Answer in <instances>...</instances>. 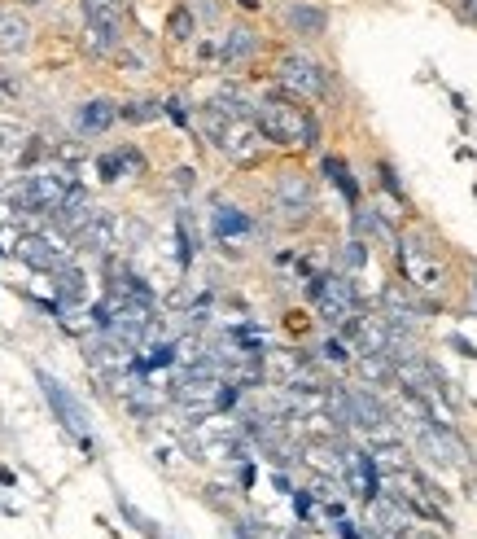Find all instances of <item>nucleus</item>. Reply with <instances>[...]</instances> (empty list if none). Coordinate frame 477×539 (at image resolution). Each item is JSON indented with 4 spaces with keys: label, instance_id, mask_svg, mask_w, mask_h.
Masks as SVG:
<instances>
[{
    "label": "nucleus",
    "instance_id": "nucleus-18",
    "mask_svg": "<svg viewBox=\"0 0 477 539\" xmlns=\"http://www.w3.org/2000/svg\"><path fill=\"white\" fill-rule=\"evenodd\" d=\"M79 246H84V250H97V255H106V250L114 246V220H110V215H92V220L84 224V228H79Z\"/></svg>",
    "mask_w": 477,
    "mask_h": 539
},
{
    "label": "nucleus",
    "instance_id": "nucleus-12",
    "mask_svg": "<svg viewBox=\"0 0 477 539\" xmlns=\"http://www.w3.org/2000/svg\"><path fill=\"white\" fill-rule=\"evenodd\" d=\"M18 259L36 272H62L66 268V250L53 246V237H22L18 242Z\"/></svg>",
    "mask_w": 477,
    "mask_h": 539
},
{
    "label": "nucleus",
    "instance_id": "nucleus-36",
    "mask_svg": "<svg viewBox=\"0 0 477 539\" xmlns=\"http://www.w3.org/2000/svg\"><path fill=\"white\" fill-rule=\"evenodd\" d=\"M176 185H180V189H189V185H193V171H189V167H180V171H176Z\"/></svg>",
    "mask_w": 477,
    "mask_h": 539
},
{
    "label": "nucleus",
    "instance_id": "nucleus-15",
    "mask_svg": "<svg viewBox=\"0 0 477 539\" xmlns=\"http://www.w3.org/2000/svg\"><path fill=\"white\" fill-rule=\"evenodd\" d=\"M92 215H97V206H92V198L79 185H71L66 189V198H62V206H57L53 211V220L66 228V233H79V228H84Z\"/></svg>",
    "mask_w": 477,
    "mask_h": 539
},
{
    "label": "nucleus",
    "instance_id": "nucleus-23",
    "mask_svg": "<svg viewBox=\"0 0 477 539\" xmlns=\"http://www.w3.org/2000/svg\"><path fill=\"white\" fill-rule=\"evenodd\" d=\"M386 312H390V325H416V303L399 290V285L386 290Z\"/></svg>",
    "mask_w": 477,
    "mask_h": 539
},
{
    "label": "nucleus",
    "instance_id": "nucleus-13",
    "mask_svg": "<svg viewBox=\"0 0 477 539\" xmlns=\"http://www.w3.org/2000/svg\"><path fill=\"white\" fill-rule=\"evenodd\" d=\"M285 27L294 31V36H307V40H316L329 31V14H324L320 5H307V0H289L285 5Z\"/></svg>",
    "mask_w": 477,
    "mask_h": 539
},
{
    "label": "nucleus",
    "instance_id": "nucleus-31",
    "mask_svg": "<svg viewBox=\"0 0 477 539\" xmlns=\"http://www.w3.org/2000/svg\"><path fill=\"white\" fill-rule=\"evenodd\" d=\"M97 171H101V180H119L123 176V154H106L97 163Z\"/></svg>",
    "mask_w": 477,
    "mask_h": 539
},
{
    "label": "nucleus",
    "instance_id": "nucleus-16",
    "mask_svg": "<svg viewBox=\"0 0 477 539\" xmlns=\"http://www.w3.org/2000/svg\"><path fill=\"white\" fill-rule=\"evenodd\" d=\"M119 119V106L106 97H97V101H84V106L75 110V128L84 132V136H101V132H110V123Z\"/></svg>",
    "mask_w": 477,
    "mask_h": 539
},
{
    "label": "nucleus",
    "instance_id": "nucleus-29",
    "mask_svg": "<svg viewBox=\"0 0 477 539\" xmlns=\"http://www.w3.org/2000/svg\"><path fill=\"white\" fill-rule=\"evenodd\" d=\"M119 114H123V119H132V123H154L162 114V106H158V101H127Z\"/></svg>",
    "mask_w": 477,
    "mask_h": 539
},
{
    "label": "nucleus",
    "instance_id": "nucleus-38",
    "mask_svg": "<svg viewBox=\"0 0 477 539\" xmlns=\"http://www.w3.org/2000/svg\"><path fill=\"white\" fill-rule=\"evenodd\" d=\"M237 5H241V9H259V0H237Z\"/></svg>",
    "mask_w": 477,
    "mask_h": 539
},
{
    "label": "nucleus",
    "instance_id": "nucleus-14",
    "mask_svg": "<svg viewBox=\"0 0 477 539\" xmlns=\"http://www.w3.org/2000/svg\"><path fill=\"white\" fill-rule=\"evenodd\" d=\"M31 49V22L18 9H0V57H18Z\"/></svg>",
    "mask_w": 477,
    "mask_h": 539
},
{
    "label": "nucleus",
    "instance_id": "nucleus-2",
    "mask_svg": "<svg viewBox=\"0 0 477 539\" xmlns=\"http://www.w3.org/2000/svg\"><path fill=\"white\" fill-rule=\"evenodd\" d=\"M66 189H71V176L66 171H36L14 189V206H22L27 215H53L62 206Z\"/></svg>",
    "mask_w": 477,
    "mask_h": 539
},
{
    "label": "nucleus",
    "instance_id": "nucleus-24",
    "mask_svg": "<svg viewBox=\"0 0 477 539\" xmlns=\"http://www.w3.org/2000/svg\"><path fill=\"white\" fill-rule=\"evenodd\" d=\"M307 461L316 465L320 474H329V478H337V474H342V461H337L333 443H311V447H307Z\"/></svg>",
    "mask_w": 477,
    "mask_h": 539
},
{
    "label": "nucleus",
    "instance_id": "nucleus-1",
    "mask_svg": "<svg viewBox=\"0 0 477 539\" xmlns=\"http://www.w3.org/2000/svg\"><path fill=\"white\" fill-rule=\"evenodd\" d=\"M254 128L272 145H316L320 141L316 119L298 101H285V97H263L254 106Z\"/></svg>",
    "mask_w": 477,
    "mask_h": 539
},
{
    "label": "nucleus",
    "instance_id": "nucleus-33",
    "mask_svg": "<svg viewBox=\"0 0 477 539\" xmlns=\"http://www.w3.org/2000/svg\"><path fill=\"white\" fill-rule=\"evenodd\" d=\"M381 180H386V189H390L394 198L403 202V185H399V180H394V167H390V163H381Z\"/></svg>",
    "mask_w": 477,
    "mask_h": 539
},
{
    "label": "nucleus",
    "instance_id": "nucleus-21",
    "mask_svg": "<svg viewBox=\"0 0 477 539\" xmlns=\"http://www.w3.org/2000/svg\"><path fill=\"white\" fill-rule=\"evenodd\" d=\"M372 465H377V474L403 478V474H407V452H403V443H381V452H372Z\"/></svg>",
    "mask_w": 477,
    "mask_h": 539
},
{
    "label": "nucleus",
    "instance_id": "nucleus-41",
    "mask_svg": "<svg viewBox=\"0 0 477 539\" xmlns=\"http://www.w3.org/2000/svg\"><path fill=\"white\" fill-rule=\"evenodd\" d=\"M31 5H44V0H31Z\"/></svg>",
    "mask_w": 477,
    "mask_h": 539
},
{
    "label": "nucleus",
    "instance_id": "nucleus-9",
    "mask_svg": "<svg viewBox=\"0 0 477 539\" xmlns=\"http://www.w3.org/2000/svg\"><path fill=\"white\" fill-rule=\"evenodd\" d=\"M215 145L224 149L232 163H254V158H259V149H263V136H259V128H254L250 119H232Z\"/></svg>",
    "mask_w": 477,
    "mask_h": 539
},
{
    "label": "nucleus",
    "instance_id": "nucleus-30",
    "mask_svg": "<svg viewBox=\"0 0 477 539\" xmlns=\"http://www.w3.org/2000/svg\"><path fill=\"white\" fill-rule=\"evenodd\" d=\"M320 355H324V364H346L351 360V355H346V347H342V338H329L320 347Z\"/></svg>",
    "mask_w": 477,
    "mask_h": 539
},
{
    "label": "nucleus",
    "instance_id": "nucleus-17",
    "mask_svg": "<svg viewBox=\"0 0 477 539\" xmlns=\"http://www.w3.org/2000/svg\"><path fill=\"white\" fill-rule=\"evenodd\" d=\"M254 53H259V36H254L250 27H232L224 44H219V62L224 66H241V62H250Z\"/></svg>",
    "mask_w": 477,
    "mask_h": 539
},
{
    "label": "nucleus",
    "instance_id": "nucleus-27",
    "mask_svg": "<svg viewBox=\"0 0 477 539\" xmlns=\"http://www.w3.org/2000/svg\"><path fill=\"white\" fill-rule=\"evenodd\" d=\"M114 44H119V36H110V31H101V27H88V31H84V49H88L92 57L114 53Z\"/></svg>",
    "mask_w": 477,
    "mask_h": 539
},
{
    "label": "nucleus",
    "instance_id": "nucleus-32",
    "mask_svg": "<svg viewBox=\"0 0 477 539\" xmlns=\"http://www.w3.org/2000/svg\"><path fill=\"white\" fill-rule=\"evenodd\" d=\"M346 263H351V268H364V263H368V246L359 242V237H355V242H346Z\"/></svg>",
    "mask_w": 477,
    "mask_h": 539
},
{
    "label": "nucleus",
    "instance_id": "nucleus-19",
    "mask_svg": "<svg viewBox=\"0 0 477 539\" xmlns=\"http://www.w3.org/2000/svg\"><path fill=\"white\" fill-rule=\"evenodd\" d=\"M84 18H88V27H101V31H110V36H119L123 5L119 0H84Z\"/></svg>",
    "mask_w": 477,
    "mask_h": 539
},
{
    "label": "nucleus",
    "instance_id": "nucleus-3",
    "mask_svg": "<svg viewBox=\"0 0 477 539\" xmlns=\"http://www.w3.org/2000/svg\"><path fill=\"white\" fill-rule=\"evenodd\" d=\"M36 377H40V391H44V399H49V408L57 412V421H62V426L75 434L84 452H92V434H88V412H84V404H79V399L66 391V386L57 382L53 373H36Z\"/></svg>",
    "mask_w": 477,
    "mask_h": 539
},
{
    "label": "nucleus",
    "instance_id": "nucleus-40",
    "mask_svg": "<svg viewBox=\"0 0 477 539\" xmlns=\"http://www.w3.org/2000/svg\"><path fill=\"white\" fill-rule=\"evenodd\" d=\"M473 312H477V281H473Z\"/></svg>",
    "mask_w": 477,
    "mask_h": 539
},
{
    "label": "nucleus",
    "instance_id": "nucleus-5",
    "mask_svg": "<svg viewBox=\"0 0 477 539\" xmlns=\"http://www.w3.org/2000/svg\"><path fill=\"white\" fill-rule=\"evenodd\" d=\"M276 75H281V84L289 88V93H298V97H324L329 93V75H324V66L311 62V57H302V53H285L281 66H276Z\"/></svg>",
    "mask_w": 477,
    "mask_h": 539
},
{
    "label": "nucleus",
    "instance_id": "nucleus-28",
    "mask_svg": "<svg viewBox=\"0 0 477 539\" xmlns=\"http://www.w3.org/2000/svg\"><path fill=\"white\" fill-rule=\"evenodd\" d=\"M167 36L171 40H193V14L189 9H171V18H167Z\"/></svg>",
    "mask_w": 477,
    "mask_h": 539
},
{
    "label": "nucleus",
    "instance_id": "nucleus-25",
    "mask_svg": "<svg viewBox=\"0 0 477 539\" xmlns=\"http://www.w3.org/2000/svg\"><path fill=\"white\" fill-rule=\"evenodd\" d=\"M324 176H329L333 180V185L337 189H342L346 193V198H359V189H355V180H351V171H346V163H342V158H324Z\"/></svg>",
    "mask_w": 477,
    "mask_h": 539
},
{
    "label": "nucleus",
    "instance_id": "nucleus-10",
    "mask_svg": "<svg viewBox=\"0 0 477 539\" xmlns=\"http://www.w3.org/2000/svg\"><path fill=\"white\" fill-rule=\"evenodd\" d=\"M342 469H346V483H351V496L359 500H372L381 496V483H377V465H372V452H359V447H351V452H342Z\"/></svg>",
    "mask_w": 477,
    "mask_h": 539
},
{
    "label": "nucleus",
    "instance_id": "nucleus-35",
    "mask_svg": "<svg viewBox=\"0 0 477 539\" xmlns=\"http://www.w3.org/2000/svg\"><path fill=\"white\" fill-rule=\"evenodd\" d=\"M167 114L180 123V128H184V123H189V110H184V101H167Z\"/></svg>",
    "mask_w": 477,
    "mask_h": 539
},
{
    "label": "nucleus",
    "instance_id": "nucleus-8",
    "mask_svg": "<svg viewBox=\"0 0 477 539\" xmlns=\"http://www.w3.org/2000/svg\"><path fill=\"white\" fill-rule=\"evenodd\" d=\"M346 426H359L372 434V430L390 426V412L377 395H368L364 386H351V391H346Z\"/></svg>",
    "mask_w": 477,
    "mask_h": 539
},
{
    "label": "nucleus",
    "instance_id": "nucleus-6",
    "mask_svg": "<svg viewBox=\"0 0 477 539\" xmlns=\"http://www.w3.org/2000/svg\"><path fill=\"white\" fill-rule=\"evenodd\" d=\"M311 294L320 298V316L329 320V325H346L359 307V294L346 277H320L316 285H311Z\"/></svg>",
    "mask_w": 477,
    "mask_h": 539
},
{
    "label": "nucleus",
    "instance_id": "nucleus-37",
    "mask_svg": "<svg viewBox=\"0 0 477 539\" xmlns=\"http://www.w3.org/2000/svg\"><path fill=\"white\" fill-rule=\"evenodd\" d=\"M294 509L302 513V518H307V513H311V496H298V500H294Z\"/></svg>",
    "mask_w": 477,
    "mask_h": 539
},
{
    "label": "nucleus",
    "instance_id": "nucleus-11",
    "mask_svg": "<svg viewBox=\"0 0 477 539\" xmlns=\"http://www.w3.org/2000/svg\"><path fill=\"white\" fill-rule=\"evenodd\" d=\"M311 180L302 176V171H281V180H276V206H281V211H289V215H307L311 211Z\"/></svg>",
    "mask_w": 477,
    "mask_h": 539
},
{
    "label": "nucleus",
    "instance_id": "nucleus-7",
    "mask_svg": "<svg viewBox=\"0 0 477 539\" xmlns=\"http://www.w3.org/2000/svg\"><path fill=\"white\" fill-rule=\"evenodd\" d=\"M399 259H403L407 281H412L416 290H421V294H442V285H447V272H442L438 263L425 255V250H416V246L399 242Z\"/></svg>",
    "mask_w": 477,
    "mask_h": 539
},
{
    "label": "nucleus",
    "instance_id": "nucleus-34",
    "mask_svg": "<svg viewBox=\"0 0 477 539\" xmlns=\"http://www.w3.org/2000/svg\"><path fill=\"white\" fill-rule=\"evenodd\" d=\"M447 342H451V347H456L460 355H473V360H477V347H473V342H469V338H460V334H451Z\"/></svg>",
    "mask_w": 477,
    "mask_h": 539
},
{
    "label": "nucleus",
    "instance_id": "nucleus-39",
    "mask_svg": "<svg viewBox=\"0 0 477 539\" xmlns=\"http://www.w3.org/2000/svg\"><path fill=\"white\" fill-rule=\"evenodd\" d=\"M469 14H473V18H477V0H469Z\"/></svg>",
    "mask_w": 477,
    "mask_h": 539
},
{
    "label": "nucleus",
    "instance_id": "nucleus-20",
    "mask_svg": "<svg viewBox=\"0 0 477 539\" xmlns=\"http://www.w3.org/2000/svg\"><path fill=\"white\" fill-rule=\"evenodd\" d=\"M211 228H215L219 242H232V237H246L250 233V215H241L237 206H215Z\"/></svg>",
    "mask_w": 477,
    "mask_h": 539
},
{
    "label": "nucleus",
    "instance_id": "nucleus-22",
    "mask_svg": "<svg viewBox=\"0 0 477 539\" xmlns=\"http://www.w3.org/2000/svg\"><path fill=\"white\" fill-rule=\"evenodd\" d=\"M57 277V298H62V307H71V303H84V272H75L71 263H66L62 272H53Z\"/></svg>",
    "mask_w": 477,
    "mask_h": 539
},
{
    "label": "nucleus",
    "instance_id": "nucleus-26",
    "mask_svg": "<svg viewBox=\"0 0 477 539\" xmlns=\"http://www.w3.org/2000/svg\"><path fill=\"white\" fill-rule=\"evenodd\" d=\"M359 373H364L368 382H386V377H394L390 360H386V355H377V351H364V355H359Z\"/></svg>",
    "mask_w": 477,
    "mask_h": 539
},
{
    "label": "nucleus",
    "instance_id": "nucleus-4",
    "mask_svg": "<svg viewBox=\"0 0 477 539\" xmlns=\"http://www.w3.org/2000/svg\"><path fill=\"white\" fill-rule=\"evenodd\" d=\"M416 447L425 452V461L429 465H438V469H456L464 465V443L451 434V426H434L429 417L416 421Z\"/></svg>",
    "mask_w": 477,
    "mask_h": 539
}]
</instances>
